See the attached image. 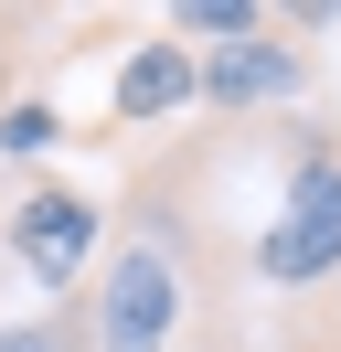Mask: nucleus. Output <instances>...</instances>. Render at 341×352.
Masks as SVG:
<instances>
[{"label": "nucleus", "mask_w": 341, "mask_h": 352, "mask_svg": "<svg viewBox=\"0 0 341 352\" xmlns=\"http://www.w3.org/2000/svg\"><path fill=\"white\" fill-rule=\"evenodd\" d=\"M256 278L267 288L341 278V139L331 129H298L288 139V203H277V224L256 235Z\"/></svg>", "instance_id": "7ed1b4c3"}, {"label": "nucleus", "mask_w": 341, "mask_h": 352, "mask_svg": "<svg viewBox=\"0 0 341 352\" xmlns=\"http://www.w3.org/2000/svg\"><path fill=\"white\" fill-rule=\"evenodd\" d=\"M331 309H341V299H331Z\"/></svg>", "instance_id": "6e6552de"}, {"label": "nucleus", "mask_w": 341, "mask_h": 352, "mask_svg": "<svg viewBox=\"0 0 341 352\" xmlns=\"http://www.w3.org/2000/svg\"><path fill=\"white\" fill-rule=\"evenodd\" d=\"M298 96H309V54H298L277 22H256L245 43H213V54H192V107H213V118L298 107Z\"/></svg>", "instance_id": "20e7f679"}, {"label": "nucleus", "mask_w": 341, "mask_h": 352, "mask_svg": "<svg viewBox=\"0 0 341 352\" xmlns=\"http://www.w3.org/2000/svg\"><path fill=\"white\" fill-rule=\"evenodd\" d=\"M182 309H192V267H182V245L139 224V235L107 245L96 299H85L75 342H85V352H170V342H182Z\"/></svg>", "instance_id": "f257e3e1"}, {"label": "nucleus", "mask_w": 341, "mask_h": 352, "mask_svg": "<svg viewBox=\"0 0 341 352\" xmlns=\"http://www.w3.org/2000/svg\"><path fill=\"white\" fill-rule=\"evenodd\" d=\"M192 107V54L170 43V32H149V43L118 54V86H107V129L96 139H128V129H160V118Z\"/></svg>", "instance_id": "39448f33"}, {"label": "nucleus", "mask_w": 341, "mask_h": 352, "mask_svg": "<svg viewBox=\"0 0 341 352\" xmlns=\"http://www.w3.org/2000/svg\"><path fill=\"white\" fill-rule=\"evenodd\" d=\"M64 139V118L43 107V96H11V107H0V150H54Z\"/></svg>", "instance_id": "423d86ee"}, {"label": "nucleus", "mask_w": 341, "mask_h": 352, "mask_svg": "<svg viewBox=\"0 0 341 352\" xmlns=\"http://www.w3.org/2000/svg\"><path fill=\"white\" fill-rule=\"evenodd\" d=\"M0 245H11V267L32 288H75L85 267H96V245H107V192H85V182H64V171H11L0 182Z\"/></svg>", "instance_id": "f03ea898"}, {"label": "nucleus", "mask_w": 341, "mask_h": 352, "mask_svg": "<svg viewBox=\"0 0 341 352\" xmlns=\"http://www.w3.org/2000/svg\"><path fill=\"white\" fill-rule=\"evenodd\" d=\"M0 352H43V320L32 331H0Z\"/></svg>", "instance_id": "0eeeda50"}]
</instances>
